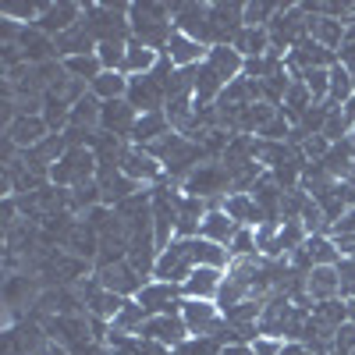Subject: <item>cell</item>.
Wrapping results in <instances>:
<instances>
[{
  "mask_svg": "<svg viewBox=\"0 0 355 355\" xmlns=\"http://www.w3.org/2000/svg\"><path fill=\"white\" fill-rule=\"evenodd\" d=\"M132 4H85V25L96 36V43H110V40H132V21H128Z\"/></svg>",
  "mask_w": 355,
  "mask_h": 355,
  "instance_id": "cell-1",
  "label": "cell"
},
{
  "mask_svg": "<svg viewBox=\"0 0 355 355\" xmlns=\"http://www.w3.org/2000/svg\"><path fill=\"white\" fill-rule=\"evenodd\" d=\"M89 182H96V153L93 150L75 146V150H68L50 167V185H57V189H78Z\"/></svg>",
  "mask_w": 355,
  "mask_h": 355,
  "instance_id": "cell-2",
  "label": "cell"
},
{
  "mask_svg": "<svg viewBox=\"0 0 355 355\" xmlns=\"http://www.w3.org/2000/svg\"><path fill=\"white\" fill-rule=\"evenodd\" d=\"M185 196H196V199H206V202H214V199H227L231 196V174L220 160H206L202 167H196L182 185Z\"/></svg>",
  "mask_w": 355,
  "mask_h": 355,
  "instance_id": "cell-3",
  "label": "cell"
},
{
  "mask_svg": "<svg viewBox=\"0 0 355 355\" xmlns=\"http://www.w3.org/2000/svg\"><path fill=\"white\" fill-rule=\"evenodd\" d=\"M192 259H189V242L174 239L160 256H157V266H153V281H167V284H178L182 288L189 277H192Z\"/></svg>",
  "mask_w": 355,
  "mask_h": 355,
  "instance_id": "cell-4",
  "label": "cell"
},
{
  "mask_svg": "<svg viewBox=\"0 0 355 355\" xmlns=\"http://www.w3.org/2000/svg\"><path fill=\"white\" fill-rule=\"evenodd\" d=\"M93 274H96V281H100L107 291L121 295V299H135V295L146 288V281H150V277H142L128 259L110 263V266H93Z\"/></svg>",
  "mask_w": 355,
  "mask_h": 355,
  "instance_id": "cell-5",
  "label": "cell"
},
{
  "mask_svg": "<svg viewBox=\"0 0 355 355\" xmlns=\"http://www.w3.org/2000/svg\"><path fill=\"white\" fill-rule=\"evenodd\" d=\"M182 320L192 338H217L224 327V313L217 302H199V299H182Z\"/></svg>",
  "mask_w": 355,
  "mask_h": 355,
  "instance_id": "cell-6",
  "label": "cell"
},
{
  "mask_svg": "<svg viewBox=\"0 0 355 355\" xmlns=\"http://www.w3.org/2000/svg\"><path fill=\"white\" fill-rule=\"evenodd\" d=\"M139 338L157 341V345H164V348L178 352V348H182L192 334H189V327H185L182 313H160V316H150V320H146V327H142V334H139Z\"/></svg>",
  "mask_w": 355,
  "mask_h": 355,
  "instance_id": "cell-7",
  "label": "cell"
},
{
  "mask_svg": "<svg viewBox=\"0 0 355 355\" xmlns=\"http://www.w3.org/2000/svg\"><path fill=\"white\" fill-rule=\"evenodd\" d=\"M121 174H128L132 182H139V185H160V182H167L164 164L153 153H146L142 146H132V142H128V150L121 157Z\"/></svg>",
  "mask_w": 355,
  "mask_h": 355,
  "instance_id": "cell-8",
  "label": "cell"
},
{
  "mask_svg": "<svg viewBox=\"0 0 355 355\" xmlns=\"http://www.w3.org/2000/svg\"><path fill=\"white\" fill-rule=\"evenodd\" d=\"M82 18H85V4H78V0H50L46 11H43V15H40V21H36V28L57 40L61 33L75 28Z\"/></svg>",
  "mask_w": 355,
  "mask_h": 355,
  "instance_id": "cell-9",
  "label": "cell"
},
{
  "mask_svg": "<svg viewBox=\"0 0 355 355\" xmlns=\"http://www.w3.org/2000/svg\"><path fill=\"white\" fill-rule=\"evenodd\" d=\"M182 288L178 284H167V281H146V288L135 295V302L150 313V316H160V313H182Z\"/></svg>",
  "mask_w": 355,
  "mask_h": 355,
  "instance_id": "cell-10",
  "label": "cell"
},
{
  "mask_svg": "<svg viewBox=\"0 0 355 355\" xmlns=\"http://www.w3.org/2000/svg\"><path fill=\"white\" fill-rule=\"evenodd\" d=\"M174 28L185 33V36H192V40H199L202 46H214L210 4H174Z\"/></svg>",
  "mask_w": 355,
  "mask_h": 355,
  "instance_id": "cell-11",
  "label": "cell"
},
{
  "mask_svg": "<svg viewBox=\"0 0 355 355\" xmlns=\"http://www.w3.org/2000/svg\"><path fill=\"white\" fill-rule=\"evenodd\" d=\"M242 8L245 4H210V36H214V46H231L234 36L245 28Z\"/></svg>",
  "mask_w": 355,
  "mask_h": 355,
  "instance_id": "cell-12",
  "label": "cell"
},
{
  "mask_svg": "<svg viewBox=\"0 0 355 355\" xmlns=\"http://www.w3.org/2000/svg\"><path fill=\"white\" fill-rule=\"evenodd\" d=\"M139 114H157L167 107V89L153 78V75H139V78H128V96H125Z\"/></svg>",
  "mask_w": 355,
  "mask_h": 355,
  "instance_id": "cell-13",
  "label": "cell"
},
{
  "mask_svg": "<svg viewBox=\"0 0 355 355\" xmlns=\"http://www.w3.org/2000/svg\"><path fill=\"white\" fill-rule=\"evenodd\" d=\"M135 121H139V110L128 100H110L100 110V132L117 135V139H128L132 128H135Z\"/></svg>",
  "mask_w": 355,
  "mask_h": 355,
  "instance_id": "cell-14",
  "label": "cell"
},
{
  "mask_svg": "<svg viewBox=\"0 0 355 355\" xmlns=\"http://www.w3.org/2000/svg\"><path fill=\"white\" fill-rule=\"evenodd\" d=\"M206 53H210V46H202L199 40L178 33V28H174V36H171L167 50H164V57H167L174 68H199L206 61Z\"/></svg>",
  "mask_w": 355,
  "mask_h": 355,
  "instance_id": "cell-15",
  "label": "cell"
},
{
  "mask_svg": "<svg viewBox=\"0 0 355 355\" xmlns=\"http://www.w3.org/2000/svg\"><path fill=\"white\" fill-rule=\"evenodd\" d=\"M224 274H227V270L196 266L192 277L182 284V295H185V299H199V302H217V291H220V284H224Z\"/></svg>",
  "mask_w": 355,
  "mask_h": 355,
  "instance_id": "cell-16",
  "label": "cell"
},
{
  "mask_svg": "<svg viewBox=\"0 0 355 355\" xmlns=\"http://www.w3.org/2000/svg\"><path fill=\"white\" fill-rule=\"evenodd\" d=\"M18 46H21V53H25V61H28V64H46V61H57V43H53V36L40 33L36 25H25V28H21Z\"/></svg>",
  "mask_w": 355,
  "mask_h": 355,
  "instance_id": "cell-17",
  "label": "cell"
},
{
  "mask_svg": "<svg viewBox=\"0 0 355 355\" xmlns=\"http://www.w3.org/2000/svg\"><path fill=\"white\" fill-rule=\"evenodd\" d=\"M206 68H210L224 85H231L234 78H242L245 57L234 50V46H210V53H206Z\"/></svg>",
  "mask_w": 355,
  "mask_h": 355,
  "instance_id": "cell-18",
  "label": "cell"
},
{
  "mask_svg": "<svg viewBox=\"0 0 355 355\" xmlns=\"http://www.w3.org/2000/svg\"><path fill=\"white\" fill-rule=\"evenodd\" d=\"M57 43V61H68V57H82V53H96V36L89 33V25L78 21L75 28H68V33H61L53 40Z\"/></svg>",
  "mask_w": 355,
  "mask_h": 355,
  "instance_id": "cell-19",
  "label": "cell"
},
{
  "mask_svg": "<svg viewBox=\"0 0 355 355\" xmlns=\"http://www.w3.org/2000/svg\"><path fill=\"white\" fill-rule=\"evenodd\" d=\"M224 214L239 224V227H252V231H256L259 224H266L259 202H256L249 192H231V196L224 199Z\"/></svg>",
  "mask_w": 355,
  "mask_h": 355,
  "instance_id": "cell-20",
  "label": "cell"
},
{
  "mask_svg": "<svg viewBox=\"0 0 355 355\" xmlns=\"http://www.w3.org/2000/svg\"><path fill=\"white\" fill-rule=\"evenodd\" d=\"M306 291H309V302H331L341 299V288H338V266H313L309 277H306Z\"/></svg>",
  "mask_w": 355,
  "mask_h": 355,
  "instance_id": "cell-21",
  "label": "cell"
},
{
  "mask_svg": "<svg viewBox=\"0 0 355 355\" xmlns=\"http://www.w3.org/2000/svg\"><path fill=\"white\" fill-rule=\"evenodd\" d=\"M46 135H50V128H46L43 117H15L4 128V139H11L18 150H33V146H40Z\"/></svg>",
  "mask_w": 355,
  "mask_h": 355,
  "instance_id": "cell-22",
  "label": "cell"
},
{
  "mask_svg": "<svg viewBox=\"0 0 355 355\" xmlns=\"http://www.w3.org/2000/svg\"><path fill=\"white\" fill-rule=\"evenodd\" d=\"M242 227L239 224H234L224 210H210V214H206L202 217V224H199V239H206V242H217V245H231V239H234V234H239Z\"/></svg>",
  "mask_w": 355,
  "mask_h": 355,
  "instance_id": "cell-23",
  "label": "cell"
},
{
  "mask_svg": "<svg viewBox=\"0 0 355 355\" xmlns=\"http://www.w3.org/2000/svg\"><path fill=\"white\" fill-rule=\"evenodd\" d=\"M189 259L192 266H214V270H227L231 266V249L206 242V239H189Z\"/></svg>",
  "mask_w": 355,
  "mask_h": 355,
  "instance_id": "cell-24",
  "label": "cell"
},
{
  "mask_svg": "<svg viewBox=\"0 0 355 355\" xmlns=\"http://www.w3.org/2000/svg\"><path fill=\"white\" fill-rule=\"evenodd\" d=\"M167 132H171V121H167L164 110H157V114H139V121H135L128 142H132V146H153V142L164 139Z\"/></svg>",
  "mask_w": 355,
  "mask_h": 355,
  "instance_id": "cell-25",
  "label": "cell"
},
{
  "mask_svg": "<svg viewBox=\"0 0 355 355\" xmlns=\"http://www.w3.org/2000/svg\"><path fill=\"white\" fill-rule=\"evenodd\" d=\"M309 36L327 46V50H341L345 46V21L341 18H323V15H309Z\"/></svg>",
  "mask_w": 355,
  "mask_h": 355,
  "instance_id": "cell-26",
  "label": "cell"
},
{
  "mask_svg": "<svg viewBox=\"0 0 355 355\" xmlns=\"http://www.w3.org/2000/svg\"><path fill=\"white\" fill-rule=\"evenodd\" d=\"M313 107V96H309V89L302 78H291V89L284 93V103H281V117H288L291 125H302V117L306 110Z\"/></svg>",
  "mask_w": 355,
  "mask_h": 355,
  "instance_id": "cell-27",
  "label": "cell"
},
{
  "mask_svg": "<svg viewBox=\"0 0 355 355\" xmlns=\"http://www.w3.org/2000/svg\"><path fill=\"white\" fill-rule=\"evenodd\" d=\"M160 61V53L150 50V46H142L135 40H128V53H125V75L128 78H139V75H150Z\"/></svg>",
  "mask_w": 355,
  "mask_h": 355,
  "instance_id": "cell-28",
  "label": "cell"
},
{
  "mask_svg": "<svg viewBox=\"0 0 355 355\" xmlns=\"http://www.w3.org/2000/svg\"><path fill=\"white\" fill-rule=\"evenodd\" d=\"M146 320H150V313H146L135 299H128V302H125V309L110 320V331L128 334V338H139V334H142V327H146Z\"/></svg>",
  "mask_w": 355,
  "mask_h": 355,
  "instance_id": "cell-29",
  "label": "cell"
},
{
  "mask_svg": "<svg viewBox=\"0 0 355 355\" xmlns=\"http://www.w3.org/2000/svg\"><path fill=\"white\" fill-rule=\"evenodd\" d=\"M89 93H93L100 103L125 100V96H128V75H121V71H103L93 85H89Z\"/></svg>",
  "mask_w": 355,
  "mask_h": 355,
  "instance_id": "cell-30",
  "label": "cell"
},
{
  "mask_svg": "<svg viewBox=\"0 0 355 355\" xmlns=\"http://www.w3.org/2000/svg\"><path fill=\"white\" fill-rule=\"evenodd\" d=\"M234 50H239L245 61L249 57H266L274 46H270V33H266V28H242L239 36H234V43H231Z\"/></svg>",
  "mask_w": 355,
  "mask_h": 355,
  "instance_id": "cell-31",
  "label": "cell"
},
{
  "mask_svg": "<svg viewBox=\"0 0 355 355\" xmlns=\"http://www.w3.org/2000/svg\"><path fill=\"white\" fill-rule=\"evenodd\" d=\"M100 110L103 103L93 96V93H85L75 107H71V125L68 128H85V132H100Z\"/></svg>",
  "mask_w": 355,
  "mask_h": 355,
  "instance_id": "cell-32",
  "label": "cell"
},
{
  "mask_svg": "<svg viewBox=\"0 0 355 355\" xmlns=\"http://www.w3.org/2000/svg\"><path fill=\"white\" fill-rule=\"evenodd\" d=\"M352 96H355V78H352V71L338 61V64L331 68V100H327V107H331V110H341Z\"/></svg>",
  "mask_w": 355,
  "mask_h": 355,
  "instance_id": "cell-33",
  "label": "cell"
},
{
  "mask_svg": "<svg viewBox=\"0 0 355 355\" xmlns=\"http://www.w3.org/2000/svg\"><path fill=\"white\" fill-rule=\"evenodd\" d=\"M61 64H64V71H68L71 78H78V82H85V85H93V82L103 75V64H100V57H96V53L68 57V61H61Z\"/></svg>",
  "mask_w": 355,
  "mask_h": 355,
  "instance_id": "cell-34",
  "label": "cell"
},
{
  "mask_svg": "<svg viewBox=\"0 0 355 355\" xmlns=\"http://www.w3.org/2000/svg\"><path fill=\"white\" fill-rule=\"evenodd\" d=\"M277 11H281V4H270V0H249L242 8V21H245V28H270Z\"/></svg>",
  "mask_w": 355,
  "mask_h": 355,
  "instance_id": "cell-35",
  "label": "cell"
},
{
  "mask_svg": "<svg viewBox=\"0 0 355 355\" xmlns=\"http://www.w3.org/2000/svg\"><path fill=\"white\" fill-rule=\"evenodd\" d=\"M309 256H313V266H338L341 263V249L334 245L331 234H313V239L306 242Z\"/></svg>",
  "mask_w": 355,
  "mask_h": 355,
  "instance_id": "cell-36",
  "label": "cell"
},
{
  "mask_svg": "<svg viewBox=\"0 0 355 355\" xmlns=\"http://www.w3.org/2000/svg\"><path fill=\"white\" fill-rule=\"evenodd\" d=\"M306 242H309V234H306L302 220H284V224H281V231H277V245H281V256H284V259H288L291 252H299Z\"/></svg>",
  "mask_w": 355,
  "mask_h": 355,
  "instance_id": "cell-37",
  "label": "cell"
},
{
  "mask_svg": "<svg viewBox=\"0 0 355 355\" xmlns=\"http://www.w3.org/2000/svg\"><path fill=\"white\" fill-rule=\"evenodd\" d=\"M125 53H128V43H121V40H110V43L96 46V57H100L103 71H121L125 75Z\"/></svg>",
  "mask_w": 355,
  "mask_h": 355,
  "instance_id": "cell-38",
  "label": "cell"
},
{
  "mask_svg": "<svg viewBox=\"0 0 355 355\" xmlns=\"http://www.w3.org/2000/svg\"><path fill=\"white\" fill-rule=\"evenodd\" d=\"M313 316L320 320V323H327V327H341V323H348L352 316H348V302H341V299H331V302H320V306H313Z\"/></svg>",
  "mask_w": 355,
  "mask_h": 355,
  "instance_id": "cell-39",
  "label": "cell"
},
{
  "mask_svg": "<svg viewBox=\"0 0 355 355\" xmlns=\"http://www.w3.org/2000/svg\"><path fill=\"white\" fill-rule=\"evenodd\" d=\"M302 82H306V89H309L313 103H327V100H331V68L306 71V75H302Z\"/></svg>",
  "mask_w": 355,
  "mask_h": 355,
  "instance_id": "cell-40",
  "label": "cell"
},
{
  "mask_svg": "<svg viewBox=\"0 0 355 355\" xmlns=\"http://www.w3.org/2000/svg\"><path fill=\"white\" fill-rule=\"evenodd\" d=\"M231 263L234 259H259V245H256V231L252 227H242L239 234L231 239Z\"/></svg>",
  "mask_w": 355,
  "mask_h": 355,
  "instance_id": "cell-41",
  "label": "cell"
},
{
  "mask_svg": "<svg viewBox=\"0 0 355 355\" xmlns=\"http://www.w3.org/2000/svg\"><path fill=\"white\" fill-rule=\"evenodd\" d=\"M352 121L345 117V110H331V117H327V125H323V139L327 142H345V139H352Z\"/></svg>",
  "mask_w": 355,
  "mask_h": 355,
  "instance_id": "cell-42",
  "label": "cell"
},
{
  "mask_svg": "<svg viewBox=\"0 0 355 355\" xmlns=\"http://www.w3.org/2000/svg\"><path fill=\"white\" fill-rule=\"evenodd\" d=\"M220 352H224L220 338H189L174 355H220Z\"/></svg>",
  "mask_w": 355,
  "mask_h": 355,
  "instance_id": "cell-43",
  "label": "cell"
},
{
  "mask_svg": "<svg viewBox=\"0 0 355 355\" xmlns=\"http://www.w3.org/2000/svg\"><path fill=\"white\" fill-rule=\"evenodd\" d=\"M338 288H341V302L355 299V259H348V256H341V263H338Z\"/></svg>",
  "mask_w": 355,
  "mask_h": 355,
  "instance_id": "cell-44",
  "label": "cell"
},
{
  "mask_svg": "<svg viewBox=\"0 0 355 355\" xmlns=\"http://www.w3.org/2000/svg\"><path fill=\"white\" fill-rule=\"evenodd\" d=\"M331 146L334 142H327L323 135H306V142L299 146V150H302V157L309 164H323V160H327V153H331Z\"/></svg>",
  "mask_w": 355,
  "mask_h": 355,
  "instance_id": "cell-45",
  "label": "cell"
},
{
  "mask_svg": "<svg viewBox=\"0 0 355 355\" xmlns=\"http://www.w3.org/2000/svg\"><path fill=\"white\" fill-rule=\"evenodd\" d=\"M331 239H355V206H348L345 217L331 224Z\"/></svg>",
  "mask_w": 355,
  "mask_h": 355,
  "instance_id": "cell-46",
  "label": "cell"
},
{
  "mask_svg": "<svg viewBox=\"0 0 355 355\" xmlns=\"http://www.w3.org/2000/svg\"><path fill=\"white\" fill-rule=\"evenodd\" d=\"M281 348H284L281 338H266V334H259V338L252 341V352H256V355H281Z\"/></svg>",
  "mask_w": 355,
  "mask_h": 355,
  "instance_id": "cell-47",
  "label": "cell"
},
{
  "mask_svg": "<svg viewBox=\"0 0 355 355\" xmlns=\"http://www.w3.org/2000/svg\"><path fill=\"white\" fill-rule=\"evenodd\" d=\"M338 61L352 71V78H355V43H345L341 50H338Z\"/></svg>",
  "mask_w": 355,
  "mask_h": 355,
  "instance_id": "cell-48",
  "label": "cell"
},
{
  "mask_svg": "<svg viewBox=\"0 0 355 355\" xmlns=\"http://www.w3.org/2000/svg\"><path fill=\"white\" fill-rule=\"evenodd\" d=\"M281 355H316L306 341H284V348H281Z\"/></svg>",
  "mask_w": 355,
  "mask_h": 355,
  "instance_id": "cell-49",
  "label": "cell"
},
{
  "mask_svg": "<svg viewBox=\"0 0 355 355\" xmlns=\"http://www.w3.org/2000/svg\"><path fill=\"white\" fill-rule=\"evenodd\" d=\"M220 355H256V352H252V345H224Z\"/></svg>",
  "mask_w": 355,
  "mask_h": 355,
  "instance_id": "cell-50",
  "label": "cell"
},
{
  "mask_svg": "<svg viewBox=\"0 0 355 355\" xmlns=\"http://www.w3.org/2000/svg\"><path fill=\"white\" fill-rule=\"evenodd\" d=\"M341 110H345V117H348V121L355 125V96H352V100H348V103H345Z\"/></svg>",
  "mask_w": 355,
  "mask_h": 355,
  "instance_id": "cell-51",
  "label": "cell"
},
{
  "mask_svg": "<svg viewBox=\"0 0 355 355\" xmlns=\"http://www.w3.org/2000/svg\"><path fill=\"white\" fill-rule=\"evenodd\" d=\"M348 316H352V323H355V299L348 302Z\"/></svg>",
  "mask_w": 355,
  "mask_h": 355,
  "instance_id": "cell-52",
  "label": "cell"
},
{
  "mask_svg": "<svg viewBox=\"0 0 355 355\" xmlns=\"http://www.w3.org/2000/svg\"><path fill=\"white\" fill-rule=\"evenodd\" d=\"M352 135H355V128H352Z\"/></svg>",
  "mask_w": 355,
  "mask_h": 355,
  "instance_id": "cell-53",
  "label": "cell"
}]
</instances>
